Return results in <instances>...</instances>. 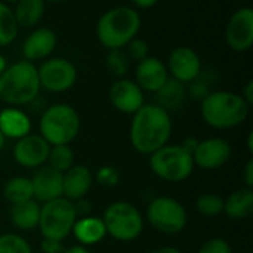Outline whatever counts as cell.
Returning a JSON list of instances; mask_svg holds the SVG:
<instances>
[{
	"mask_svg": "<svg viewBox=\"0 0 253 253\" xmlns=\"http://www.w3.org/2000/svg\"><path fill=\"white\" fill-rule=\"evenodd\" d=\"M169 79V73L166 64L159 58L147 56L141 62H138L135 70V82L144 90L150 93H156Z\"/></svg>",
	"mask_w": 253,
	"mask_h": 253,
	"instance_id": "18",
	"label": "cell"
},
{
	"mask_svg": "<svg viewBox=\"0 0 253 253\" xmlns=\"http://www.w3.org/2000/svg\"><path fill=\"white\" fill-rule=\"evenodd\" d=\"M104 64H105V70L113 77L122 79V77L127 76L132 61L129 59L125 49H113V50H108Z\"/></svg>",
	"mask_w": 253,
	"mask_h": 253,
	"instance_id": "29",
	"label": "cell"
},
{
	"mask_svg": "<svg viewBox=\"0 0 253 253\" xmlns=\"http://www.w3.org/2000/svg\"><path fill=\"white\" fill-rule=\"evenodd\" d=\"M248 150H249V153L252 154L253 153V133L251 132L249 133V136H248Z\"/></svg>",
	"mask_w": 253,
	"mask_h": 253,
	"instance_id": "43",
	"label": "cell"
},
{
	"mask_svg": "<svg viewBox=\"0 0 253 253\" xmlns=\"http://www.w3.org/2000/svg\"><path fill=\"white\" fill-rule=\"evenodd\" d=\"M108 99L117 111L132 116L145 104V92L135 80L122 77L111 83L108 89Z\"/></svg>",
	"mask_w": 253,
	"mask_h": 253,
	"instance_id": "14",
	"label": "cell"
},
{
	"mask_svg": "<svg viewBox=\"0 0 253 253\" xmlns=\"http://www.w3.org/2000/svg\"><path fill=\"white\" fill-rule=\"evenodd\" d=\"M169 77L188 84L200 77L202 59L190 46H176L170 50L166 62Z\"/></svg>",
	"mask_w": 253,
	"mask_h": 253,
	"instance_id": "12",
	"label": "cell"
},
{
	"mask_svg": "<svg viewBox=\"0 0 253 253\" xmlns=\"http://www.w3.org/2000/svg\"><path fill=\"white\" fill-rule=\"evenodd\" d=\"M47 166L58 170L59 173H65L74 163V151L71 145H50L47 156Z\"/></svg>",
	"mask_w": 253,
	"mask_h": 253,
	"instance_id": "28",
	"label": "cell"
},
{
	"mask_svg": "<svg viewBox=\"0 0 253 253\" xmlns=\"http://www.w3.org/2000/svg\"><path fill=\"white\" fill-rule=\"evenodd\" d=\"M64 253H92L89 251V248H84V246H80V245H76V246H71L68 249H65Z\"/></svg>",
	"mask_w": 253,
	"mask_h": 253,
	"instance_id": "41",
	"label": "cell"
},
{
	"mask_svg": "<svg viewBox=\"0 0 253 253\" xmlns=\"http://www.w3.org/2000/svg\"><path fill=\"white\" fill-rule=\"evenodd\" d=\"M240 95H242V98L252 107L253 104V82L252 80H249L243 87H242V92H240Z\"/></svg>",
	"mask_w": 253,
	"mask_h": 253,
	"instance_id": "38",
	"label": "cell"
},
{
	"mask_svg": "<svg viewBox=\"0 0 253 253\" xmlns=\"http://www.w3.org/2000/svg\"><path fill=\"white\" fill-rule=\"evenodd\" d=\"M0 132L6 139H21L31 133V119L19 107H6L0 111Z\"/></svg>",
	"mask_w": 253,
	"mask_h": 253,
	"instance_id": "20",
	"label": "cell"
},
{
	"mask_svg": "<svg viewBox=\"0 0 253 253\" xmlns=\"http://www.w3.org/2000/svg\"><path fill=\"white\" fill-rule=\"evenodd\" d=\"M150 169L162 181L182 182L194 172L193 154L182 144H166L150 154Z\"/></svg>",
	"mask_w": 253,
	"mask_h": 253,
	"instance_id": "6",
	"label": "cell"
},
{
	"mask_svg": "<svg viewBox=\"0 0 253 253\" xmlns=\"http://www.w3.org/2000/svg\"><path fill=\"white\" fill-rule=\"evenodd\" d=\"M196 211L205 218H215L224 213V197L215 193H203L196 199Z\"/></svg>",
	"mask_w": 253,
	"mask_h": 253,
	"instance_id": "30",
	"label": "cell"
},
{
	"mask_svg": "<svg viewBox=\"0 0 253 253\" xmlns=\"http://www.w3.org/2000/svg\"><path fill=\"white\" fill-rule=\"evenodd\" d=\"M133 4H135V7H138V9H150V7H153V6H156L160 0H130Z\"/></svg>",
	"mask_w": 253,
	"mask_h": 253,
	"instance_id": "39",
	"label": "cell"
},
{
	"mask_svg": "<svg viewBox=\"0 0 253 253\" xmlns=\"http://www.w3.org/2000/svg\"><path fill=\"white\" fill-rule=\"evenodd\" d=\"M6 67H7V61H6V58L0 53V74L6 70Z\"/></svg>",
	"mask_w": 253,
	"mask_h": 253,
	"instance_id": "42",
	"label": "cell"
},
{
	"mask_svg": "<svg viewBox=\"0 0 253 253\" xmlns=\"http://www.w3.org/2000/svg\"><path fill=\"white\" fill-rule=\"evenodd\" d=\"M125 52L127 53L129 59L130 61H135V62H141L142 59H145L147 56H150V46H148V42L141 39V37H135L133 40H130L126 47H125Z\"/></svg>",
	"mask_w": 253,
	"mask_h": 253,
	"instance_id": "32",
	"label": "cell"
},
{
	"mask_svg": "<svg viewBox=\"0 0 253 253\" xmlns=\"http://www.w3.org/2000/svg\"><path fill=\"white\" fill-rule=\"evenodd\" d=\"M0 1H3V3H16L18 0H0Z\"/></svg>",
	"mask_w": 253,
	"mask_h": 253,
	"instance_id": "46",
	"label": "cell"
},
{
	"mask_svg": "<svg viewBox=\"0 0 253 253\" xmlns=\"http://www.w3.org/2000/svg\"><path fill=\"white\" fill-rule=\"evenodd\" d=\"M40 87L52 92L62 93L70 90L77 82V67L67 58H47L37 67Z\"/></svg>",
	"mask_w": 253,
	"mask_h": 253,
	"instance_id": "10",
	"label": "cell"
},
{
	"mask_svg": "<svg viewBox=\"0 0 253 253\" xmlns=\"http://www.w3.org/2000/svg\"><path fill=\"white\" fill-rule=\"evenodd\" d=\"M40 249L43 253H64L65 248L62 245L61 240H55V239H44L42 237L40 242Z\"/></svg>",
	"mask_w": 253,
	"mask_h": 253,
	"instance_id": "36",
	"label": "cell"
},
{
	"mask_svg": "<svg viewBox=\"0 0 253 253\" xmlns=\"http://www.w3.org/2000/svg\"><path fill=\"white\" fill-rule=\"evenodd\" d=\"M19 27L13 16L12 7L7 3L0 1V47L12 44L18 36Z\"/></svg>",
	"mask_w": 253,
	"mask_h": 253,
	"instance_id": "27",
	"label": "cell"
},
{
	"mask_svg": "<svg viewBox=\"0 0 253 253\" xmlns=\"http://www.w3.org/2000/svg\"><path fill=\"white\" fill-rule=\"evenodd\" d=\"M12 10L19 28H34L44 16L46 3L43 0H18Z\"/></svg>",
	"mask_w": 253,
	"mask_h": 253,
	"instance_id": "24",
	"label": "cell"
},
{
	"mask_svg": "<svg viewBox=\"0 0 253 253\" xmlns=\"http://www.w3.org/2000/svg\"><path fill=\"white\" fill-rule=\"evenodd\" d=\"M0 253H33L31 245L16 233L0 236Z\"/></svg>",
	"mask_w": 253,
	"mask_h": 253,
	"instance_id": "31",
	"label": "cell"
},
{
	"mask_svg": "<svg viewBox=\"0 0 253 253\" xmlns=\"http://www.w3.org/2000/svg\"><path fill=\"white\" fill-rule=\"evenodd\" d=\"M71 234L76 237L79 245L84 248L95 246L107 237V231L102 219L93 215L79 216L74 222Z\"/></svg>",
	"mask_w": 253,
	"mask_h": 253,
	"instance_id": "21",
	"label": "cell"
},
{
	"mask_svg": "<svg viewBox=\"0 0 253 253\" xmlns=\"http://www.w3.org/2000/svg\"><path fill=\"white\" fill-rule=\"evenodd\" d=\"M157 98V105L165 108L168 113L178 110L182 107L185 98H187V86L172 77L168 79V82L154 93Z\"/></svg>",
	"mask_w": 253,
	"mask_h": 253,
	"instance_id": "25",
	"label": "cell"
},
{
	"mask_svg": "<svg viewBox=\"0 0 253 253\" xmlns=\"http://www.w3.org/2000/svg\"><path fill=\"white\" fill-rule=\"evenodd\" d=\"M33 185V199L43 205L46 202L64 197L62 196V173L50 166L39 168L30 178Z\"/></svg>",
	"mask_w": 253,
	"mask_h": 253,
	"instance_id": "17",
	"label": "cell"
},
{
	"mask_svg": "<svg viewBox=\"0 0 253 253\" xmlns=\"http://www.w3.org/2000/svg\"><path fill=\"white\" fill-rule=\"evenodd\" d=\"M4 142H6V138L1 135V132H0V151L3 150V147H4Z\"/></svg>",
	"mask_w": 253,
	"mask_h": 253,
	"instance_id": "44",
	"label": "cell"
},
{
	"mask_svg": "<svg viewBox=\"0 0 253 253\" xmlns=\"http://www.w3.org/2000/svg\"><path fill=\"white\" fill-rule=\"evenodd\" d=\"M3 197L10 206L33 200L31 179L27 176H12L3 187Z\"/></svg>",
	"mask_w": 253,
	"mask_h": 253,
	"instance_id": "26",
	"label": "cell"
},
{
	"mask_svg": "<svg viewBox=\"0 0 253 253\" xmlns=\"http://www.w3.org/2000/svg\"><path fill=\"white\" fill-rule=\"evenodd\" d=\"M93 179L102 187H116L120 182V172L113 166H102L93 175Z\"/></svg>",
	"mask_w": 253,
	"mask_h": 253,
	"instance_id": "33",
	"label": "cell"
},
{
	"mask_svg": "<svg viewBox=\"0 0 253 253\" xmlns=\"http://www.w3.org/2000/svg\"><path fill=\"white\" fill-rule=\"evenodd\" d=\"M93 182V173L87 166L74 165L65 173H62V196L70 202L84 199Z\"/></svg>",
	"mask_w": 253,
	"mask_h": 253,
	"instance_id": "19",
	"label": "cell"
},
{
	"mask_svg": "<svg viewBox=\"0 0 253 253\" xmlns=\"http://www.w3.org/2000/svg\"><path fill=\"white\" fill-rule=\"evenodd\" d=\"M242 179H243V187L246 188H253V159H249L248 163L243 168L242 172Z\"/></svg>",
	"mask_w": 253,
	"mask_h": 253,
	"instance_id": "37",
	"label": "cell"
},
{
	"mask_svg": "<svg viewBox=\"0 0 253 253\" xmlns=\"http://www.w3.org/2000/svg\"><path fill=\"white\" fill-rule=\"evenodd\" d=\"M44 3H62V1H65V0H43Z\"/></svg>",
	"mask_w": 253,
	"mask_h": 253,
	"instance_id": "45",
	"label": "cell"
},
{
	"mask_svg": "<svg viewBox=\"0 0 253 253\" xmlns=\"http://www.w3.org/2000/svg\"><path fill=\"white\" fill-rule=\"evenodd\" d=\"M224 213L234 221H243L253 213V188H237L224 199Z\"/></svg>",
	"mask_w": 253,
	"mask_h": 253,
	"instance_id": "23",
	"label": "cell"
},
{
	"mask_svg": "<svg viewBox=\"0 0 253 253\" xmlns=\"http://www.w3.org/2000/svg\"><path fill=\"white\" fill-rule=\"evenodd\" d=\"M233 154L231 144L224 138H206L199 141L193 151L194 166L203 170H216L225 166Z\"/></svg>",
	"mask_w": 253,
	"mask_h": 253,
	"instance_id": "13",
	"label": "cell"
},
{
	"mask_svg": "<svg viewBox=\"0 0 253 253\" xmlns=\"http://www.w3.org/2000/svg\"><path fill=\"white\" fill-rule=\"evenodd\" d=\"M101 219L104 222L107 236L123 243L136 240L142 234L145 225V219L138 208L123 200L110 203L105 208Z\"/></svg>",
	"mask_w": 253,
	"mask_h": 253,
	"instance_id": "7",
	"label": "cell"
},
{
	"mask_svg": "<svg viewBox=\"0 0 253 253\" xmlns=\"http://www.w3.org/2000/svg\"><path fill=\"white\" fill-rule=\"evenodd\" d=\"M37 65L21 59L6 67L0 74V101L7 107L31 104L40 93Z\"/></svg>",
	"mask_w": 253,
	"mask_h": 253,
	"instance_id": "4",
	"label": "cell"
},
{
	"mask_svg": "<svg viewBox=\"0 0 253 253\" xmlns=\"http://www.w3.org/2000/svg\"><path fill=\"white\" fill-rule=\"evenodd\" d=\"M147 222L153 230L165 236H175L188 224L187 209L181 202L169 196H159L147 206Z\"/></svg>",
	"mask_w": 253,
	"mask_h": 253,
	"instance_id": "8",
	"label": "cell"
},
{
	"mask_svg": "<svg viewBox=\"0 0 253 253\" xmlns=\"http://www.w3.org/2000/svg\"><path fill=\"white\" fill-rule=\"evenodd\" d=\"M251 105L240 93L231 90L209 92L200 101V114L203 122L219 130L234 129L246 122Z\"/></svg>",
	"mask_w": 253,
	"mask_h": 253,
	"instance_id": "2",
	"label": "cell"
},
{
	"mask_svg": "<svg viewBox=\"0 0 253 253\" xmlns=\"http://www.w3.org/2000/svg\"><path fill=\"white\" fill-rule=\"evenodd\" d=\"M77 213L73 202L59 197L40 205L39 231L44 239H55L64 242L74 227Z\"/></svg>",
	"mask_w": 253,
	"mask_h": 253,
	"instance_id": "9",
	"label": "cell"
},
{
	"mask_svg": "<svg viewBox=\"0 0 253 253\" xmlns=\"http://www.w3.org/2000/svg\"><path fill=\"white\" fill-rule=\"evenodd\" d=\"M82 127L80 116L74 107L58 102L49 105L40 116V136L49 145H71Z\"/></svg>",
	"mask_w": 253,
	"mask_h": 253,
	"instance_id": "5",
	"label": "cell"
},
{
	"mask_svg": "<svg viewBox=\"0 0 253 253\" xmlns=\"http://www.w3.org/2000/svg\"><path fill=\"white\" fill-rule=\"evenodd\" d=\"M9 219L12 227L19 231L27 233L37 230L40 219V203L33 199L19 205H12L9 211Z\"/></svg>",
	"mask_w": 253,
	"mask_h": 253,
	"instance_id": "22",
	"label": "cell"
},
{
	"mask_svg": "<svg viewBox=\"0 0 253 253\" xmlns=\"http://www.w3.org/2000/svg\"><path fill=\"white\" fill-rule=\"evenodd\" d=\"M172 129L170 113L157 104H144L132 114L129 141L136 153L150 156L169 144Z\"/></svg>",
	"mask_w": 253,
	"mask_h": 253,
	"instance_id": "1",
	"label": "cell"
},
{
	"mask_svg": "<svg viewBox=\"0 0 253 253\" xmlns=\"http://www.w3.org/2000/svg\"><path fill=\"white\" fill-rule=\"evenodd\" d=\"M50 145L37 133H28L16 139L12 154L13 160L25 169H39L46 165Z\"/></svg>",
	"mask_w": 253,
	"mask_h": 253,
	"instance_id": "15",
	"label": "cell"
},
{
	"mask_svg": "<svg viewBox=\"0 0 253 253\" xmlns=\"http://www.w3.org/2000/svg\"><path fill=\"white\" fill-rule=\"evenodd\" d=\"M225 43L234 52H248L253 44V9L242 6L233 12L225 27Z\"/></svg>",
	"mask_w": 253,
	"mask_h": 253,
	"instance_id": "11",
	"label": "cell"
},
{
	"mask_svg": "<svg viewBox=\"0 0 253 253\" xmlns=\"http://www.w3.org/2000/svg\"><path fill=\"white\" fill-rule=\"evenodd\" d=\"M197 253H233V248L225 239L213 237L208 242H205Z\"/></svg>",
	"mask_w": 253,
	"mask_h": 253,
	"instance_id": "34",
	"label": "cell"
},
{
	"mask_svg": "<svg viewBox=\"0 0 253 253\" xmlns=\"http://www.w3.org/2000/svg\"><path fill=\"white\" fill-rule=\"evenodd\" d=\"M141 15L132 6H116L105 10L95 27L98 42L107 49H125L126 44L138 37L141 30Z\"/></svg>",
	"mask_w": 253,
	"mask_h": 253,
	"instance_id": "3",
	"label": "cell"
},
{
	"mask_svg": "<svg viewBox=\"0 0 253 253\" xmlns=\"http://www.w3.org/2000/svg\"><path fill=\"white\" fill-rule=\"evenodd\" d=\"M147 253H182L179 249L172 248V246H165V248H159V249H153Z\"/></svg>",
	"mask_w": 253,
	"mask_h": 253,
	"instance_id": "40",
	"label": "cell"
},
{
	"mask_svg": "<svg viewBox=\"0 0 253 253\" xmlns=\"http://www.w3.org/2000/svg\"><path fill=\"white\" fill-rule=\"evenodd\" d=\"M58 44L56 33L49 27H37L34 28L22 43V59L28 62H39L50 58Z\"/></svg>",
	"mask_w": 253,
	"mask_h": 253,
	"instance_id": "16",
	"label": "cell"
},
{
	"mask_svg": "<svg viewBox=\"0 0 253 253\" xmlns=\"http://www.w3.org/2000/svg\"><path fill=\"white\" fill-rule=\"evenodd\" d=\"M211 90L208 89V84H205L200 77L196 79L194 82L188 83V87H187V96L193 98V99H197V101H202Z\"/></svg>",
	"mask_w": 253,
	"mask_h": 253,
	"instance_id": "35",
	"label": "cell"
}]
</instances>
